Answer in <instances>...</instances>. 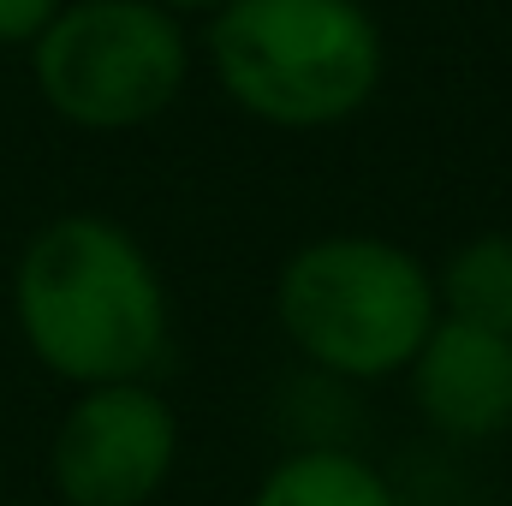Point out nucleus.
I'll use <instances>...</instances> for the list:
<instances>
[{"instance_id": "f257e3e1", "label": "nucleus", "mask_w": 512, "mask_h": 506, "mask_svg": "<svg viewBox=\"0 0 512 506\" xmlns=\"http://www.w3.org/2000/svg\"><path fill=\"white\" fill-rule=\"evenodd\" d=\"M12 322L54 381H155L173 352V292L149 245L102 209L42 221L12 262Z\"/></svg>"}, {"instance_id": "f03ea898", "label": "nucleus", "mask_w": 512, "mask_h": 506, "mask_svg": "<svg viewBox=\"0 0 512 506\" xmlns=\"http://www.w3.org/2000/svg\"><path fill=\"white\" fill-rule=\"evenodd\" d=\"M203 60L256 126L334 131L382 96L387 36L364 0H227L203 18Z\"/></svg>"}, {"instance_id": "7ed1b4c3", "label": "nucleus", "mask_w": 512, "mask_h": 506, "mask_svg": "<svg viewBox=\"0 0 512 506\" xmlns=\"http://www.w3.org/2000/svg\"><path fill=\"white\" fill-rule=\"evenodd\" d=\"M441 322L435 262L387 233H316L274 274V328L322 381H399Z\"/></svg>"}, {"instance_id": "20e7f679", "label": "nucleus", "mask_w": 512, "mask_h": 506, "mask_svg": "<svg viewBox=\"0 0 512 506\" xmlns=\"http://www.w3.org/2000/svg\"><path fill=\"white\" fill-rule=\"evenodd\" d=\"M42 108L72 131L155 126L191 84V30L155 0H66L24 48Z\"/></svg>"}, {"instance_id": "39448f33", "label": "nucleus", "mask_w": 512, "mask_h": 506, "mask_svg": "<svg viewBox=\"0 0 512 506\" xmlns=\"http://www.w3.org/2000/svg\"><path fill=\"white\" fill-rule=\"evenodd\" d=\"M179 411L155 381L78 387L48 441L60 506H149L179 471Z\"/></svg>"}, {"instance_id": "423d86ee", "label": "nucleus", "mask_w": 512, "mask_h": 506, "mask_svg": "<svg viewBox=\"0 0 512 506\" xmlns=\"http://www.w3.org/2000/svg\"><path fill=\"white\" fill-rule=\"evenodd\" d=\"M399 381L441 441L483 447L512 435V334L441 316Z\"/></svg>"}, {"instance_id": "0eeeda50", "label": "nucleus", "mask_w": 512, "mask_h": 506, "mask_svg": "<svg viewBox=\"0 0 512 506\" xmlns=\"http://www.w3.org/2000/svg\"><path fill=\"white\" fill-rule=\"evenodd\" d=\"M245 506H405V501L370 453H358L346 441H310V447H286L256 477Z\"/></svg>"}, {"instance_id": "6e6552de", "label": "nucleus", "mask_w": 512, "mask_h": 506, "mask_svg": "<svg viewBox=\"0 0 512 506\" xmlns=\"http://www.w3.org/2000/svg\"><path fill=\"white\" fill-rule=\"evenodd\" d=\"M435 298L441 316L512 334V227H489L459 239L435 262Z\"/></svg>"}, {"instance_id": "1a4fd4ad", "label": "nucleus", "mask_w": 512, "mask_h": 506, "mask_svg": "<svg viewBox=\"0 0 512 506\" xmlns=\"http://www.w3.org/2000/svg\"><path fill=\"white\" fill-rule=\"evenodd\" d=\"M66 0H0V48H30Z\"/></svg>"}, {"instance_id": "9d476101", "label": "nucleus", "mask_w": 512, "mask_h": 506, "mask_svg": "<svg viewBox=\"0 0 512 506\" xmlns=\"http://www.w3.org/2000/svg\"><path fill=\"white\" fill-rule=\"evenodd\" d=\"M155 6H167L173 18H209V12L227 6V0H155Z\"/></svg>"}]
</instances>
